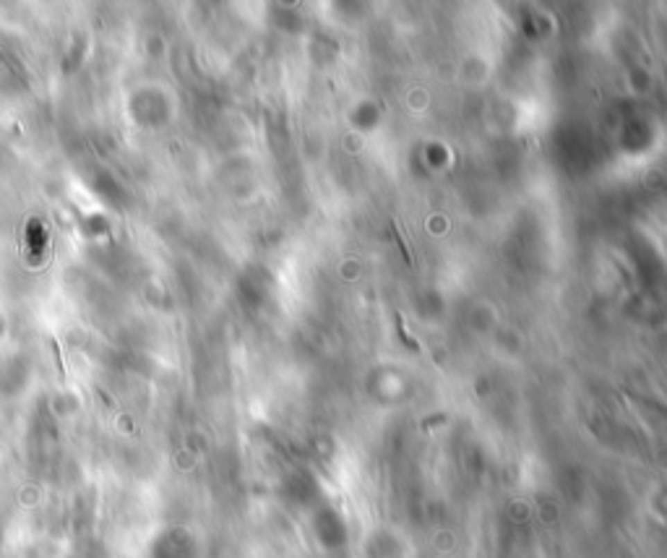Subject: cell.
Listing matches in <instances>:
<instances>
[{"instance_id":"obj_1","label":"cell","mask_w":667,"mask_h":558,"mask_svg":"<svg viewBox=\"0 0 667 558\" xmlns=\"http://www.w3.org/2000/svg\"><path fill=\"white\" fill-rule=\"evenodd\" d=\"M397 334H399V339H401V344H404L407 350H412V353H420V342H415V339H412V337L404 332V323H401V316H399V313H397Z\"/></svg>"},{"instance_id":"obj_2","label":"cell","mask_w":667,"mask_h":558,"mask_svg":"<svg viewBox=\"0 0 667 558\" xmlns=\"http://www.w3.org/2000/svg\"><path fill=\"white\" fill-rule=\"evenodd\" d=\"M391 232H394V237H397V246H399V251H401V258H404L409 267H412V256H409L407 246H404V237H401V232L397 230V219H391Z\"/></svg>"}]
</instances>
